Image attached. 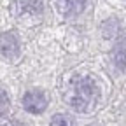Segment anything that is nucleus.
<instances>
[{
    "label": "nucleus",
    "mask_w": 126,
    "mask_h": 126,
    "mask_svg": "<svg viewBox=\"0 0 126 126\" xmlns=\"http://www.w3.org/2000/svg\"><path fill=\"white\" fill-rule=\"evenodd\" d=\"M65 98H67V103L75 110V112H89V110L94 107L96 100H98L96 82H94L89 75L77 77L70 84Z\"/></svg>",
    "instance_id": "1"
},
{
    "label": "nucleus",
    "mask_w": 126,
    "mask_h": 126,
    "mask_svg": "<svg viewBox=\"0 0 126 126\" xmlns=\"http://www.w3.org/2000/svg\"><path fill=\"white\" fill-rule=\"evenodd\" d=\"M23 107H25V110H28V112H32V114H40V112H44V109L47 107V100H46L42 91L32 89V91L25 93Z\"/></svg>",
    "instance_id": "2"
},
{
    "label": "nucleus",
    "mask_w": 126,
    "mask_h": 126,
    "mask_svg": "<svg viewBox=\"0 0 126 126\" xmlns=\"http://www.w3.org/2000/svg\"><path fill=\"white\" fill-rule=\"evenodd\" d=\"M42 0H16L14 12L18 16H35L42 12Z\"/></svg>",
    "instance_id": "3"
},
{
    "label": "nucleus",
    "mask_w": 126,
    "mask_h": 126,
    "mask_svg": "<svg viewBox=\"0 0 126 126\" xmlns=\"http://www.w3.org/2000/svg\"><path fill=\"white\" fill-rule=\"evenodd\" d=\"M19 53V44L12 33H0V54L12 60Z\"/></svg>",
    "instance_id": "4"
},
{
    "label": "nucleus",
    "mask_w": 126,
    "mask_h": 126,
    "mask_svg": "<svg viewBox=\"0 0 126 126\" xmlns=\"http://www.w3.org/2000/svg\"><path fill=\"white\" fill-rule=\"evenodd\" d=\"M112 58H114V63H116L119 68L126 70V39L119 40V42L114 46V49H112Z\"/></svg>",
    "instance_id": "5"
},
{
    "label": "nucleus",
    "mask_w": 126,
    "mask_h": 126,
    "mask_svg": "<svg viewBox=\"0 0 126 126\" xmlns=\"http://www.w3.org/2000/svg\"><path fill=\"white\" fill-rule=\"evenodd\" d=\"M88 0H60V7L65 14H79L86 7Z\"/></svg>",
    "instance_id": "6"
},
{
    "label": "nucleus",
    "mask_w": 126,
    "mask_h": 126,
    "mask_svg": "<svg viewBox=\"0 0 126 126\" xmlns=\"http://www.w3.org/2000/svg\"><path fill=\"white\" fill-rule=\"evenodd\" d=\"M51 126H72L70 119L67 116H63V114H56L51 121Z\"/></svg>",
    "instance_id": "7"
},
{
    "label": "nucleus",
    "mask_w": 126,
    "mask_h": 126,
    "mask_svg": "<svg viewBox=\"0 0 126 126\" xmlns=\"http://www.w3.org/2000/svg\"><path fill=\"white\" fill-rule=\"evenodd\" d=\"M7 109H9V96L5 94L4 89H0V116L5 114Z\"/></svg>",
    "instance_id": "8"
},
{
    "label": "nucleus",
    "mask_w": 126,
    "mask_h": 126,
    "mask_svg": "<svg viewBox=\"0 0 126 126\" xmlns=\"http://www.w3.org/2000/svg\"><path fill=\"white\" fill-rule=\"evenodd\" d=\"M4 126H18V124H14V123H5Z\"/></svg>",
    "instance_id": "9"
},
{
    "label": "nucleus",
    "mask_w": 126,
    "mask_h": 126,
    "mask_svg": "<svg viewBox=\"0 0 126 126\" xmlns=\"http://www.w3.org/2000/svg\"><path fill=\"white\" fill-rule=\"evenodd\" d=\"M89 126H98V124H89Z\"/></svg>",
    "instance_id": "10"
}]
</instances>
